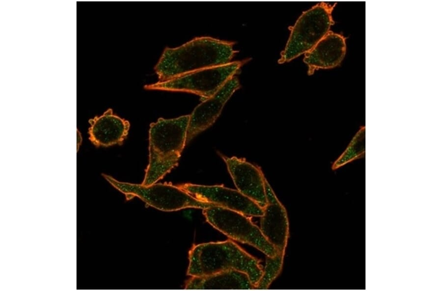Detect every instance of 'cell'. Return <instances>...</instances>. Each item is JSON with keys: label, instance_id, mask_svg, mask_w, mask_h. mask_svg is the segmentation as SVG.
<instances>
[{"label": "cell", "instance_id": "12", "mask_svg": "<svg viewBox=\"0 0 442 291\" xmlns=\"http://www.w3.org/2000/svg\"><path fill=\"white\" fill-rule=\"evenodd\" d=\"M346 51V38L330 30L309 50L304 53V62L308 67V74L316 70L328 69L338 66Z\"/></svg>", "mask_w": 442, "mask_h": 291}, {"label": "cell", "instance_id": "1", "mask_svg": "<svg viewBox=\"0 0 442 291\" xmlns=\"http://www.w3.org/2000/svg\"><path fill=\"white\" fill-rule=\"evenodd\" d=\"M234 41L210 36L193 38L176 47H166L154 69L163 81L202 69L231 62L238 52Z\"/></svg>", "mask_w": 442, "mask_h": 291}, {"label": "cell", "instance_id": "6", "mask_svg": "<svg viewBox=\"0 0 442 291\" xmlns=\"http://www.w3.org/2000/svg\"><path fill=\"white\" fill-rule=\"evenodd\" d=\"M250 59L231 61L226 64L206 68L168 79L145 85L147 90H160L191 93L207 98L227 80L236 75Z\"/></svg>", "mask_w": 442, "mask_h": 291}, {"label": "cell", "instance_id": "16", "mask_svg": "<svg viewBox=\"0 0 442 291\" xmlns=\"http://www.w3.org/2000/svg\"><path fill=\"white\" fill-rule=\"evenodd\" d=\"M285 252H278L274 257L266 256V264L263 273L254 286V289L266 290L281 272Z\"/></svg>", "mask_w": 442, "mask_h": 291}, {"label": "cell", "instance_id": "9", "mask_svg": "<svg viewBox=\"0 0 442 291\" xmlns=\"http://www.w3.org/2000/svg\"><path fill=\"white\" fill-rule=\"evenodd\" d=\"M235 75L227 80L209 97L202 100L190 115L186 145L197 134L211 126L219 117L226 102L240 88Z\"/></svg>", "mask_w": 442, "mask_h": 291}, {"label": "cell", "instance_id": "8", "mask_svg": "<svg viewBox=\"0 0 442 291\" xmlns=\"http://www.w3.org/2000/svg\"><path fill=\"white\" fill-rule=\"evenodd\" d=\"M178 186L197 199L249 217H261L263 214L262 207L237 190L223 185L206 186L191 183Z\"/></svg>", "mask_w": 442, "mask_h": 291}, {"label": "cell", "instance_id": "3", "mask_svg": "<svg viewBox=\"0 0 442 291\" xmlns=\"http://www.w3.org/2000/svg\"><path fill=\"white\" fill-rule=\"evenodd\" d=\"M190 115L171 119H158L150 124L149 163L142 183L149 186L176 167L186 145Z\"/></svg>", "mask_w": 442, "mask_h": 291}, {"label": "cell", "instance_id": "4", "mask_svg": "<svg viewBox=\"0 0 442 291\" xmlns=\"http://www.w3.org/2000/svg\"><path fill=\"white\" fill-rule=\"evenodd\" d=\"M333 5L320 2L304 11L295 24L290 26V34L278 62H288L311 49L330 31L334 22Z\"/></svg>", "mask_w": 442, "mask_h": 291}, {"label": "cell", "instance_id": "11", "mask_svg": "<svg viewBox=\"0 0 442 291\" xmlns=\"http://www.w3.org/2000/svg\"><path fill=\"white\" fill-rule=\"evenodd\" d=\"M219 154L226 164L237 190L264 208L267 204L265 177L261 168L244 158Z\"/></svg>", "mask_w": 442, "mask_h": 291}, {"label": "cell", "instance_id": "15", "mask_svg": "<svg viewBox=\"0 0 442 291\" xmlns=\"http://www.w3.org/2000/svg\"><path fill=\"white\" fill-rule=\"evenodd\" d=\"M365 133V126H360L345 151L333 163L332 167L333 170L364 156Z\"/></svg>", "mask_w": 442, "mask_h": 291}, {"label": "cell", "instance_id": "10", "mask_svg": "<svg viewBox=\"0 0 442 291\" xmlns=\"http://www.w3.org/2000/svg\"><path fill=\"white\" fill-rule=\"evenodd\" d=\"M264 183L267 204L260 217V229L278 253L285 252L289 236L287 212L266 178Z\"/></svg>", "mask_w": 442, "mask_h": 291}, {"label": "cell", "instance_id": "14", "mask_svg": "<svg viewBox=\"0 0 442 291\" xmlns=\"http://www.w3.org/2000/svg\"><path fill=\"white\" fill-rule=\"evenodd\" d=\"M186 290H253L248 275L237 270H228L202 276H191L187 281Z\"/></svg>", "mask_w": 442, "mask_h": 291}, {"label": "cell", "instance_id": "5", "mask_svg": "<svg viewBox=\"0 0 442 291\" xmlns=\"http://www.w3.org/2000/svg\"><path fill=\"white\" fill-rule=\"evenodd\" d=\"M102 175L113 187L124 194L128 200L137 196L161 211L171 212L189 208L204 209L216 205L197 199L171 183H154L146 187L120 182L109 175Z\"/></svg>", "mask_w": 442, "mask_h": 291}, {"label": "cell", "instance_id": "7", "mask_svg": "<svg viewBox=\"0 0 442 291\" xmlns=\"http://www.w3.org/2000/svg\"><path fill=\"white\" fill-rule=\"evenodd\" d=\"M203 214L210 224L232 240L250 245L267 256L277 254L249 216L217 205L203 209Z\"/></svg>", "mask_w": 442, "mask_h": 291}, {"label": "cell", "instance_id": "13", "mask_svg": "<svg viewBox=\"0 0 442 291\" xmlns=\"http://www.w3.org/2000/svg\"><path fill=\"white\" fill-rule=\"evenodd\" d=\"M88 122L89 140L97 147L122 145L130 126L128 121L113 114L111 108L101 116L90 119Z\"/></svg>", "mask_w": 442, "mask_h": 291}, {"label": "cell", "instance_id": "2", "mask_svg": "<svg viewBox=\"0 0 442 291\" xmlns=\"http://www.w3.org/2000/svg\"><path fill=\"white\" fill-rule=\"evenodd\" d=\"M187 275L202 276L228 270L247 273L255 285L261 277V261L231 240L194 244L189 252Z\"/></svg>", "mask_w": 442, "mask_h": 291}]
</instances>
